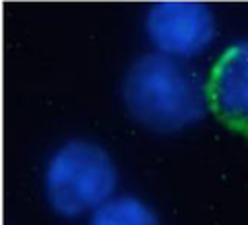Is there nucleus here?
I'll list each match as a JSON object with an SVG mask.
<instances>
[{"label": "nucleus", "mask_w": 248, "mask_h": 225, "mask_svg": "<svg viewBox=\"0 0 248 225\" xmlns=\"http://www.w3.org/2000/svg\"><path fill=\"white\" fill-rule=\"evenodd\" d=\"M52 208L66 217H78L103 206L116 186V171L99 145L70 142L50 159L45 175Z\"/></svg>", "instance_id": "f03ea898"}, {"label": "nucleus", "mask_w": 248, "mask_h": 225, "mask_svg": "<svg viewBox=\"0 0 248 225\" xmlns=\"http://www.w3.org/2000/svg\"><path fill=\"white\" fill-rule=\"evenodd\" d=\"M147 35L169 56H194L211 43L215 21L205 4L157 2L147 14Z\"/></svg>", "instance_id": "7ed1b4c3"}, {"label": "nucleus", "mask_w": 248, "mask_h": 225, "mask_svg": "<svg viewBox=\"0 0 248 225\" xmlns=\"http://www.w3.org/2000/svg\"><path fill=\"white\" fill-rule=\"evenodd\" d=\"M203 89L217 120L248 136V41L231 45L217 58Z\"/></svg>", "instance_id": "20e7f679"}, {"label": "nucleus", "mask_w": 248, "mask_h": 225, "mask_svg": "<svg viewBox=\"0 0 248 225\" xmlns=\"http://www.w3.org/2000/svg\"><path fill=\"white\" fill-rule=\"evenodd\" d=\"M124 99L141 124L172 132L202 118L205 89L190 70L170 56L147 54L130 68Z\"/></svg>", "instance_id": "f257e3e1"}, {"label": "nucleus", "mask_w": 248, "mask_h": 225, "mask_svg": "<svg viewBox=\"0 0 248 225\" xmlns=\"http://www.w3.org/2000/svg\"><path fill=\"white\" fill-rule=\"evenodd\" d=\"M89 225H159L155 213L134 196H118L99 206Z\"/></svg>", "instance_id": "39448f33"}]
</instances>
